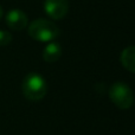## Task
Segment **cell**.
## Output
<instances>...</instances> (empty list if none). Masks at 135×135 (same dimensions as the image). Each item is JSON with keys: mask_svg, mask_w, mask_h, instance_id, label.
I'll use <instances>...</instances> for the list:
<instances>
[{"mask_svg": "<svg viewBox=\"0 0 135 135\" xmlns=\"http://www.w3.org/2000/svg\"><path fill=\"white\" fill-rule=\"evenodd\" d=\"M120 59L124 69L135 74V45L126 47L122 51Z\"/></svg>", "mask_w": 135, "mask_h": 135, "instance_id": "52a82bcc", "label": "cell"}, {"mask_svg": "<svg viewBox=\"0 0 135 135\" xmlns=\"http://www.w3.org/2000/svg\"><path fill=\"white\" fill-rule=\"evenodd\" d=\"M109 98L120 109H129L134 102L133 91L123 82H116L110 86Z\"/></svg>", "mask_w": 135, "mask_h": 135, "instance_id": "3957f363", "label": "cell"}, {"mask_svg": "<svg viewBox=\"0 0 135 135\" xmlns=\"http://www.w3.org/2000/svg\"><path fill=\"white\" fill-rule=\"evenodd\" d=\"M62 56V46L59 43L50 42L43 50V59L47 63L57 62Z\"/></svg>", "mask_w": 135, "mask_h": 135, "instance_id": "8992f818", "label": "cell"}, {"mask_svg": "<svg viewBox=\"0 0 135 135\" xmlns=\"http://www.w3.org/2000/svg\"><path fill=\"white\" fill-rule=\"evenodd\" d=\"M21 90L27 100L39 101L47 93V84L45 78L37 72H30L25 76L21 83Z\"/></svg>", "mask_w": 135, "mask_h": 135, "instance_id": "7a4b0ae2", "label": "cell"}, {"mask_svg": "<svg viewBox=\"0 0 135 135\" xmlns=\"http://www.w3.org/2000/svg\"><path fill=\"white\" fill-rule=\"evenodd\" d=\"M44 9L54 20L63 19L69 11V0H45Z\"/></svg>", "mask_w": 135, "mask_h": 135, "instance_id": "277c9868", "label": "cell"}, {"mask_svg": "<svg viewBox=\"0 0 135 135\" xmlns=\"http://www.w3.org/2000/svg\"><path fill=\"white\" fill-rule=\"evenodd\" d=\"M1 17H2V8H1V6H0V19H1Z\"/></svg>", "mask_w": 135, "mask_h": 135, "instance_id": "9c48e42d", "label": "cell"}, {"mask_svg": "<svg viewBox=\"0 0 135 135\" xmlns=\"http://www.w3.org/2000/svg\"><path fill=\"white\" fill-rule=\"evenodd\" d=\"M12 42V35L7 31L0 30V46H6Z\"/></svg>", "mask_w": 135, "mask_h": 135, "instance_id": "ba28073f", "label": "cell"}, {"mask_svg": "<svg viewBox=\"0 0 135 135\" xmlns=\"http://www.w3.org/2000/svg\"><path fill=\"white\" fill-rule=\"evenodd\" d=\"M6 25L8 26L11 30L14 31H21L27 26L28 24V18L26 13L18 8H13L6 14Z\"/></svg>", "mask_w": 135, "mask_h": 135, "instance_id": "5b68a950", "label": "cell"}, {"mask_svg": "<svg viewBox=\"0 0 135 135\" xmlns=\"http://www.w3.org/2000/svg\"><path fill=\"white\" fill-rule=\"evenodd\" d=\"M59 33L61 31L58 26L52 20L47 19H36L28 25V35L37 42H54L56 38L59 37Z\"/></svg>", "mask_w": 135, "mask_h": 135, "instance_id": "6da1fadb", "label": "cell"}]
</instances>
